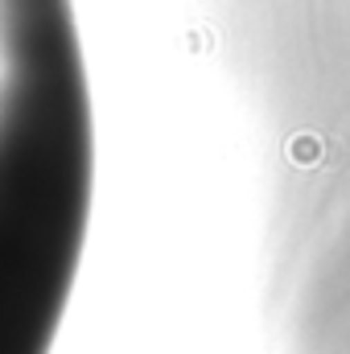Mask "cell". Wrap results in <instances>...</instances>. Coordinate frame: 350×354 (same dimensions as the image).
Returning <instances> with one entry per match:
<instances>
[{
    "instance_id": "6da1fadb",
    "label": "cell",
    "mask_w": 350,
    "mask_h": 354,
    "mask_svg": "<svg viewBox=\"0 0 350 354\" xmlns=\"http://www.w3.org/2000/svg\"><path fill=\"white\" fill-rule=\"evenodd\" d=\"M264 136L268 177L350 140V0H190Z\"/></svg>"
},
{
    "instance_id": "7a4b0ae2",
    "label": "cell",
    "mask_w": 350,
    "mask_h": 354,
    "mask_svg": "<svg viewBox=\"0 0 350 354\" xmlns=\"http://www.w3.org/2000/svg\"><path fill=\"white\" fill-rule=\"evenodd\" d=\"M272 309L288 354H350V140L272 177Z\"/></svg>"
}]
</instances>
